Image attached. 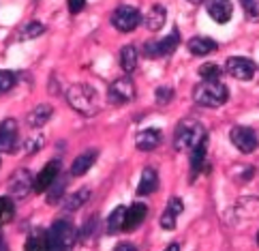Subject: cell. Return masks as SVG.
Segmentation results:
<instances>
[{
  "label": "cell",
  "instance_id": "obj_10",
  "mask_svg": "<svg viewBox=\"0 0 259 251\" xmlns=\"http://www.w3.org/2000/svg\"><path fill=\"white\" fill-rule=\"evenodd\" d=\"M225 69L227 73L234 80H240V82H248L255 78V62L248 60V58H242V56H231V58L225 62Z\"/></svg>",
  "mask_w": 259,
  "mask_h": 251
},
{
  "label": "cell",
  "instance_id": "obj_2",
  "mask_svg": "<svg viewBox=\"0 0 259 251\" xmlns=\"http://www.w3.org/2000/svg\"><path fill=\"white\" fill-rule=\"evenodd\" d=\"M206 129L199 120H193V118H184L176 127V133H174V148L176 151H187V148H195L201 139H206Z\"/></svg>",
  "mask_w": 259,
  "mask_h": 251
},
{
  "label": "cell",
  "instance_id": "obj_25",
  "mask_svg": "<svg viewBox=\"0 0 259 251\" xmlns=\"http://www.w3.org/2000/svg\"><path fill=\"white\" fill-rule=\"evenodd\" d=\"M206 146H208V137L201 139V142L195 148H193V153H191V170H193V174L199 172L203 161H206V151H208Z\"/></svg>",
  "mask_w": 259,
  "mask_h": 251
},
{
  "label": "cell",
  "instance_id": "obj_13",
  "mask_svg": "<svg viewBox=\"0 0 259 251\" xmlns=\"http://www.w3.org/2000/svg\"><path fill=\"white\" fill-rule=\"evenodd\" d=\"M206 11L217 24H227L234 15V5L231 0H208Z\"/></svg>",
  "mask_w": 259,
  "mask_h": 251
},
{
  "label": "cell",
  "instance_id": "obj_9",
  "mask_svg": "<svg viewBox=\"0 0 259 251\" xmlns=\"http://www.w3.org/2000/svg\"><path fill=\"white\" fill-rule=\"evenodd\" d=\"M107 99H109V103H114V105L128 103V101L135 99V84L128 80V78L116 80L112 86L107 88Z\"/></svg>",
  "mask_w": 259,
  "mask_h": 251
},
{
  "label": "cell",
  "instance_id": "obj_15",
  "mask_svg": "<svg viewBox=\"0 0 259 251\" xmlns=\"http://www.w3.org/2000/svg\"><path fill=\"white\" fill-rule=\"evenodd\" d=\"M159 144H161V131L156 127L142 129V131L135 135V146L144 153H150L154 148H159Z\"/></svg>",
  "mask_w": 259,
  "mask_h": 251
},
{
  "label": "cell",
  "instance_id": "obj_4",
  "mask_svg": "<svg viewBox=\"0 0 259 251\" xmlns=\"http://www.w3.org/2000/svg\"><path fill=\"white\" fill-rule=\"evenodd\" d=\"M48 234H50V251H73V247H75L77 240L75 228L67 219L54 221Z\"/></svg>",
  "mask_w": 259,
  "mask_h": 251
},
{
  "label": "cell",
  "instance_id": "obj_14",
  "mask_svg": "<svg viewBox=\"0 0 259 251\" xmlns=\"http://www.w3.org/2000/svg\"><path fill=\"white\" fill-rule=\"evenodd\" d=\"M182 210H184L182 198H178V195L169 198L167 206H165L163 215H161V228H163V230H174V228H176V221H178V217L182 215Z\"/></svg>",
  "mask_w": 259,
  "mask_h": 251
},
{
  "label": "cell",
  "instance_id": "obj_23",
  "mask_svg": "<svg viewBox=\"0 0 259 251\" xmlns=\"http://www.w3.org/2000/svg\"><path fill=\"white\" fill-rule=\"evenodd\" d=\"M120 67H122V71H126V73L135 71V67H137V50L133 48V45H124V48L120 50Z\"/></svg>",
  "mask_w": 259,
  "mask_h": 251
},
{
  "label": "cell",
  "instance_id": "obj_18",
  "mask_svg": "<svg viewBox=\"0 0 259 251\" xmlns=\"http://www.w3.org/2000/svg\"><path fill=\"white\" fill-rule=\"evenodd\" d=\"M159 189V174H156L152 167H146L142 172L140 185H137V195H150Z\"/></svg>",
  "mask_w": 259,
  "mask_h": 251
},
{
  "label": "cell",
  "instance_id": "obj_7",
  "mask_svg": "<svg viewBox=\"0 0 259 251\" xmlns=\"http://www.w3.org/2000/svg\"><path fill=\"white\" fill-rule=\"evenodd\" d=\"M229 139H231V144L244 155L257 151V146H259V137L251 127H234L229 131Z\"/></svg>",
  "mask_w": 259,
  "mask_h": 251
},
{
  "label": "cell",
  "instance_id": "obj_27",
  "mask_svg": "<svg viewBox=\"0 0 259 251\" xmlns=\"http://www.w3.org/2000/svg\"><path fill=\"white\" fill-rule=\"evenodd\" d=\"M90 198V191L88 189H79L77 193H73L69 202H64V208L67 210H77L79 206H84V202Z\"/></svg>",
  "mask_w": 259,
  "mask_h": 251
},
{
  "label": "cell",
  "instance_id": "obj_16",
  "mask_svg": "<svg viewBox=\"0 0 259 251\" xmlns=\"http://www.w3.org/2000/svg\"><path fill=\"white\" fill-rule=\"evenodd\" d=\"M146 215H148V206L146 204H142V202H135L131 208L126 210V219H124V232H133L135 228H140L142 223H144V219H146Z\"/></svg>",
  "mask_w": 259,
  "mask_h": 251
},
{
  "label": "cell",
  "instance_id": "obj_19",
  "mask_svg": "<svg viewBox=\"0 0 259 251\" xmlns=\"http://www.w3.org/2000/svg\"><path fill=\"white\" fill-rule=\"evenodd\" d=\"M97 161V151H86V153H81L77 155L75 159H73V165H71V174L73 176H84L92 165H95Z\"/></svg>",
  "mask_w": 259,
  "mask_h": 251
},
{
  "label": "cell",
  "instance_id": "obj_5",
  "mask_svg": "<svg viewBox=\"0 0 259 251\" xmlns=\"http://www.w3.org/2000/svg\"><path fill=\"white\" fill-rule=\"evenodd\" d=\"M112 24L116 30L120 32H131L135 30L137 26L142 24V15L135 7H128V5H120L116 11L112 13Z\"/></svg>",
  "mask_w": 259,
  "mask_h": 251
},
{
  "label": "cell",
  "instance_id": "obj_17",
  "mask_svg": "<svg viewBox=\"0 0 259 251\" xmlns=\"http://www.w3.org/2000/svg\"><path fill=\"white\" fill-rule=\"evenodd\" d=\"M165 20H167V9H165L163 5H152V7H150V11L146 13L144 24H146L148 30L156 32V30H161V28H163Z\"/></svg>",
  "mask_w": 259,
  "mask_h": 251
},
{
  "label": "cell",
  "instance_id": "obj_28",
  "mask_svg": "<svg viewBox=\"0 0 259 251\" xmlns=\"http://www.w3.org/2000/svg\"><path fill=\"white\" fill-rule=\"evenodd\" d=\"M45 32V26L39 24V22H30V24H26L22 30H20V39H34V37H39Z\"/></svg>",
  "mask_w": 259,
  "mask_h": 251
},
{
  "label": "cell",
  "instance_id": "obj_22",
  "mask_svg": "<svg viewBox=\"0 0 259 251\" xmlns=\"http://www.w3.org/2000/svg\"><path fill=\"white\" fill-rule=\"evenodd\" d=\"M24 251H50V234L48 232L36 230L28 236L24 245Z\"/></svg>",
  "mask_w": 259,
  "mask_h": 251
},
{
  "label": "cell",
  "instance_id": "obj_30",
  "mask_svg": "<svg viewBox=\"0 0 259 251\" xmlns=\"http://www.w3.org/2000/svg\"><path fill=\"white\" fill-rule=\"evenodd\" d=\"M64 189H67V181H64V178L56 181V183H54L52 187L48 189V202H50V204H56V202H58V198H62Z\"/></svg>",
  "mask_w": 259,
  "mask_h": 251
},
{
  "label": "cell",
  "instance_id": "obj_33",
  "mask_svg": "<svg viewBox=\"0 0 259 251\" xmlns=\"http://www.w3.org/2000/svg\"><path fill=\"white\" fill-rule=\"evenodd\" d=\"M154 95H156V103H161V105H163V103H169V101H171L174 90H171L169 86H159Z\"/></svg>",
  "mask_w": 259,
  "mask_h": 251
},
{
  "label": "cell",
  "instance_id": "obj_29",
  "mask_svg": "<svg viewBox=\"0 0 259 251\" xmlns=\"http://www.w3.org/2000/svg\"><path fill=\"white\" fill-rule=\"evenodd\" d=\"M199 76L201 80H208V82H214L221 78V67L214 62H206V64H201L199 67Z\"/></svg>",
  "mask_w": 259,
  "mask_h": 251
},
{
  "label": "cell",
  "instance_id": "obj_26",
  "mask_svg": "<svg viewBox=\"0 0 259 251\" xmlns=\"http://www.w3.org/2000/svg\"><path fill=\"white\" fill-rule=\"evenodd\" d=\"M13 217H15L13 198H9V195H3V198H0V226H5V223L13 221Z\"/></svg>",
  "mask_w": 259,
  "mask_h": 251
},
{
  "label": "cell",
  "instance_id": "obj_21",
  "mask_svg": "<svg viewBox=\"0 0 259 251\" xmlns=\"http://www.w3.org/2000/svg\"><path fill=\"white\" fill-rule=\"evenodd\" d=\"M52 114H54V107H52L50 103L36 105V107L30 112V114H28V125L34 127V129H39V127H43V125L52 118Z\"/></svg>",
  "mask_w": 259,
  "mask_h": 251
},
{
  "label": "cell",
  "instance_id": "obj_6",
  "mask_svg": "<svg viewBox=\"0 0 259 251\" xmlns=\"http://www.w3.org/2000/svg\"><path fill=\"white\" fill-rule=\"evenodd\" d=\"M180 45V32L178 30H171L165 39L161 41H150L144 45V56L148 58H161V56H169L176 52V48Z\"/></svg>",
  "mask_w": 259,
  "mask_h": 251
},
{
  "label": "cell",
  "instance_id": "obj_32",
  "mask_svg": "<svg viewBox=\"0 0 259 251\" xmlns=\"http://www.w3.org/2000/svg\"><path fill=\"white\" fill-rule=\"evenodd\" d=\"M240 3H242V9H244L248 20L257 22L259 20V0H240Z\"/></svg>",
  "mask_w": 259,
  "mask_h": 251
},
{
  "label": "cell",
  "instance_id": "obj_12",
  "mask_svg": "<svg viewBox=\"0 0 259 251\" xmlns=\"http://www.w3.org/2000/svg\"><path fill=\"white\" fill-rule=\"evenodd\" d=\"M58 174H60V163L58 161H50L48 165H43V170L34 178V191L36 193L48 191L52 185L58 181Z\"/></svg>",
  "mask_w": 259,
  "mask_h": 251
},
{
  "label": "cell",
  "instance_id": "obj_38",
  "mask_svg": "<svg viewBox=\"0 0 259 251\" xmlns=\"http://www.w3.org/2000/svg\"><path fill=\"white\" fill-rule=\"evenodd\" d=\"M191 5H199V3H203V0H189Z\"/></svg>",
  "mask_w": 259,
  "mask_h": 251
},
{
  "label": "cell",
  "instance_id": "obj_34",
  "mask_svg": "<svg viewBox=\"0 0 259 251\" xmlns=\"http://www.w3.org/2000/svg\"><path fill=\"white\" fill-rule=\"evenodd\" d=\"M69 11L75 15V13H79V11H84V7H86V0H69Z\"/></svg>",
  "mask_w": 259,
  "mask_h": 251
},
{
  "label": "cell",
  "instance_id": "obj_35",
  "mask_svg": "<svg viewBox=\"0 0 259 251\" xmlns=\"http://www.w3.org/2000/svg\"><path fill=\"white\" fill-rule=\"evenodd\" d=\"M114 251H137V247L131 245V243H118V245L114 247Z\"/></svg>",
  "mask_w": 259,
  "mask_h": 251
},
{
  "label": "cell",
  "instance_id": "obj_39",
  "mask_svg": "<svg viewBox=\"0 0 259 251\" xmlns=\"http://www.w3.org/2000/svg\"><path fill=\"white\" fill-rule=\"evenodd\" d=\"M257 245H259V232H257Z\"/></svg>",
  "mask_w": 259,
  "mask_h": 251
},
{
  "label": "cell",
  "instance_id": "obj_24",
  "mask_svg": "<svg viewBox=\"0 0 259 251\" xmlns=\"http://www.w3.org/2000/svg\"><path fill=\"white\" fill-rule=\"evenodd\" d=\"M124 219H126V208L124 206H116L114 212L107 219V232L109 234H116V232L122 230L124 228Z\"/></svg>",
  "mask_w": 259,
  "mask_h": 251
},
{
  "label": "cell",
  "instance_id": "obj_1",
  "mask_svg": "<svg viewBox=\"0 0 259 251\" xmlns=\"http://www.w3.org/2000/svg\"><path fill=\"white\" fill-rule=\"evenodd\" d=\"M67 101L81 116H95L99 112V95L88 84H73L67 92Z\"/></svg>",
  "mask_w": 259,
  "mask_h": 251
},
{
  "label": "cell",
  "instance_id": "obj_8",
  "mask_svg": "<svg viewBox=\"0 0 259 251\" xmlns=\"http://www.w3.org/2000/svg\"><path fill=\"white\" fill-rule=\"evenodd\" d=\"M30 191H34V181L28 170H17L9 178V195L13 200H24Z\"/></svg>",
  "mask_w": 259,
  "mask_h": 251
},
{
  "label": "cell",
  "instance_id": "obj_20",
  "mask_svg": "<svg viewBox=\"0 0 259 251\" xmlns=\"http://www.w3.org/2000/svg\"><path fill=\"white\" fill-rule=\"evenodd\" d=\"M187 48L193 56H206V54H212L217 50V41L208 39V37H193V39L187 43Z\"/></svg>",
  "mask_w": 259,
  "mask_h": 251
},
{
  "label": "cell",
  "instance_id": "obj_11",
  "mask_svg": "<svg viewBox=\"0 0 259 251\" xmlns=\"http://www.w3.org/2000/svg\"><path fill=\"white\" fill-rule=\"evenodd\" d=\"M17 137H20V131H17V120L15 118H5L0 123V151H13L17 146Z\"/></svg>",
  "mask_w": 259,
  "mask_h": 251
},
{
  "label": "cell",
  "instance_id": "obj_36",
  "mask_svg": "<svg viewBox=\"0 0 259 251\" xmlns=\"http://www.w3.org/2000/svg\"><path fill=\"white\" fill-rule=\"evenodd\" d=\"M165 251H180V245H178V243H171Z\"/></svg>",
  "mask_w": 259,
  "mask_h": 251
},
{
  "label": "cell",
  "instance_id": "obj_31",
  "mask_svg": "<svg viewBox=\"0 0 259 251\" xmlns=\"http://www.w3.org/2000/svg\"><path fill=\"white\" fill-rule=\"evenodd\" d=\"M15 86V73L0 69V95H5Z\"/></svg>",
  "mask_w": 259,
  "mask_h": 251
},
{
  "label": "cell",
  "instance_id": "obj_3",
  "mask_svg": "<svg viewBox=\"0 0 259 251\" xmlns=\"http://www.w3.org/2000/svg\"><path fill=\"white\" fill-rule=\"evenodd\" d=\"M193 99H195V103H199L203 107H221L229 99V90L225 84H221L219 80H214V82L203 80L195 86V90H193Z\"/></svg>",
  "mask_w": 259,
  "mask_h": 251
},
{
  "label": "cell",
  "instance_id": "obj_37",
  "mask_svg": "<svg viewBox=\"0 0 259 251\" xmlns=\"http://www.w3.org/2000/svg\"><path fill=\"white\" fill-rule=\"evenodd\" d=\"M0 251H7V245H5V238H3V232H0Z\"/></svg>",
  "mask_w": 259,
  "mask_h": 251
}]
</instances>
